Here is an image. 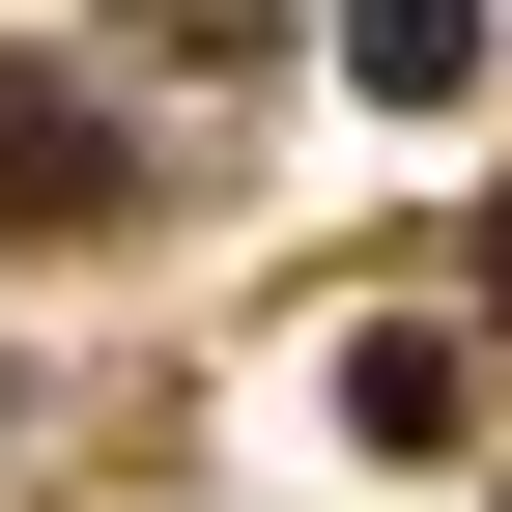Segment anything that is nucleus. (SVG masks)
I'll return each instance as SVG.
<instances>
[{
  "label": "nucleus",
  "instance_id": "1",
  "mask_svg": "<svg viewBox=\"0 0 512 512\" xmlns=\"http://www.w3.org/2000/svg\"><path fill=\"white\" fill-rule=\"evenodd\" d=\"M86 200H114V114H57L29 57H0V228H86Z\"/></svg>",
  "mask_w": 512,
  "mask_h": 512
},
{
  "label": "nucleus",
  "instance_id": "2",
  "mask_svg": "<svg viewBox=\"0 0 512 512\" xmlns=\"http://www.w3.org/2000/svg\"><path fill=\"white\" fill-rule=\"evenodd\" d=\"M342 427H370V456H456L484 370H456V342H342Z\"/></svg>",
  "mask_w": 512,
  "mask_h": 512
},
{
  "label": "nucleus",
  "instance_id": "3",
  "mask_svg": "<svg viewBox=\"0 0 512 512\" xmlns=\"http://www.w3.org/2000/svg\"><path fill=\"white\" fill-rule=\"evenodd\" d=\"M342 57H370L399 114H456V86H484V0H342Z\"/></svg>",
  "mask_w": 512,
  "mask_h": 512
},
{
  "label": "nucleus",
  "instance_id": "4",
  "mask_svg": "<svg viewBox=\"0 0 512 512\" xmlns=\"http://www.w3.org/2000/svg\"><path fill=\"white\" fill-rule=\"evenodd\" d=\"M143 29H256V0H143Z\"/></svg>",
  "mask_w": 512,
  "mask_h": 512
}]
</instances>
